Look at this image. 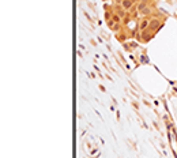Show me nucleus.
I'll use <instances>...</instances> for the list:
<instances>
[{
    "mask_svg": "<svg viewBox=\"0 0 177 158\" xmlns=\"http://www.w3.org/2000/svg\"><path fill=\"white\" fill-rule=\"evenodd\" d=\"M112 21H113L115 23H120V21H121V16H120L119 14L113 12V14H112Z\"/></svg>",
    "mask_w": 177,
    "mask_h": 158,
    "instance_id": "39448f33",
    "label": "nucleus"
},
{
    "mask_svg": "<svg viewBox=\"0 0 177 158\" xmlns=\"http://www.w3.org/2000/svg\"><path fill=\"white\" fill-rule=\"evenodd\" d=\"M134 4H135V1L134 0H120V6L124 8L126 11H129L134 7Z\"/></svg>",
    "mask_w": 177,
    "mask_h": 158,
    "instance_id": "7ed1b4c3",
    "label": "nucleus"
},
{
    "mask_svg": "<svg viewBox=\"0 0 177 158\" xmlns=\"http://www.w3.org/2000/svg\"><path fill=\"white\" fill-rule=\"evenodd\" d=\"M120 29H121V25H120V23H115V26L112 27L113 32H119Z\"/></svg>",
    "mask_w": 177,
    "mask_h": 158,
    "instance_id": "0eeeda50",
    "label": "nucleus"
},
{
    "mask_svg": "<svg viewBox=\"0 0 177 158\" xmlns=\"http://www.w3.org/2000/svg\"><path fill=\"white\" fill-rule=\"evenodd\" d=\"M148 6V0H142V1H139V4H138V7H136V8H138V11H143L146 8V7Z\"/></svg>",
    "mask_w": 177,
    "mask_h": 158,
    "instance_id": "20e7f679",
    "label": "nucleus"
},
{
    "mask_svg": "<svg viewBox=\"0 0 177 158\" xmlns=\"http://www.w3.org/2000/svg\"><path fill=\"white\" fill-rule=\"evenodd\" d=\"M142 14H143L145 16H147V15H150V14H151V7H150V4H148V6L146 7L145 10L142 11Z\"/></svg>",
    "mask_w": 177,
    "mask_h": 158,
    "instance_id": "423d86ee",
    "label": "nucleus"
},
{
    "mask_svg": "<svg viewBox=\"0 0 177 158\" xmlns=\"http://www.w3.org/2000/svg\"><path fill=\"white\" fill-rule=\"evenodd\" d=\"M154 1H155V0H154Z\"/></svg>",
    "mask_w": 177,
    "mask_h": 158,
    "instance_id": "6e6552de",
    "label": "nucleus"
},
{
    "mask_svg": "<svg viewBox=\"0 0 177 158\" xmlns=\"http://www.w3.org/2000/svg\"><path fill=\"white\" fill-rule=\"evenodd\" d=\"M159 26H161V21H158L157 18H154V19H150V25H148V32H153V33H154L155 30L159 29Z\"/></svg>",
    "mask_w": 177,
    "mask_h": 158,
    "instance_id": "f257e3e1",
    "label": "nucleus"
},
{
    "mask_svg": "<svg viewBox=\"0 0 177 158\" xmlns=\"http://www.w3.org/2000/svg\"><path fill=\"white\" fill-rule=\"evenodd\" d=\"M148 25H150V18H147V16H145L143 19L139 22V26H138V29L140 30V32H145V30L148 29Z\"/></svg>",
    "mask_w": 177,
    "mask_h": 158,
    "instance_id": "f03ea898",
    "label": "nucleus"
}]
</instances>
